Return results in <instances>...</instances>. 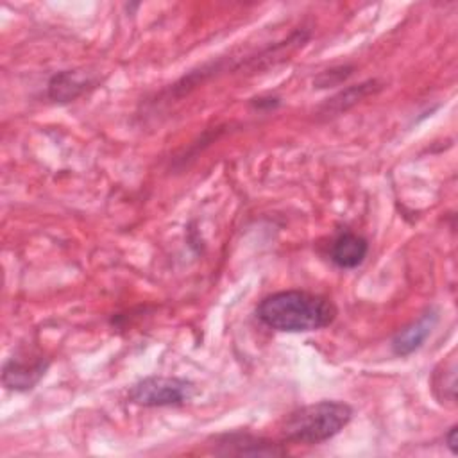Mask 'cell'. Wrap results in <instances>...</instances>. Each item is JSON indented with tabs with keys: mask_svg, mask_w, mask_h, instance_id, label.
I'll use <instances>...</instances> for the list:
<instances>
[{
	"mask_svg": "<svg viewBox=\"0 0 458 458\" xmlns=\"http://www.w3.org/2000/svg\"><path fill=\"white\" fill-rule=\"evenodd\" d=\"M256 317L270 329L304 333L329 326L336 317V308L322 295L284 290L265 297L256 308Z\"/></svg>",
	"mask_w": 458,
	"mask_h": 458,
	"instance_id": "6da1fadb",
	"label": "cell"
},
{
	"mask_svg": "<svg viewBox=\"0 0 458 458\" xmlns=\"http://www.w3.org/2000/svg\"><path fill=\"white\" fill-rule=\"evenodd\" d=\"M352 408L340 401H318L293 410L281 426L288 442L320 444L340 433L351 420Z\"/></svg>",
	"mask_w": 458,
	"mask_h": 458,
	"instance_id": "7a4b0ae2",
	"label": "cell"
},
{
	"mask_svg": "<svg viewBox=\"0 0 458 458\" xmlns=\"http://www.w3.org/2000/svg\"><path fill=\"white\" fill-rule=\"evenodd\" d=\"M193 395V385L181 377L148 376L138 381L131 392L129 401L140 406H175L182 404Z\"/></svg>",
	"mask_w": 458,
	"mask_h": 458,
	"instance_id": "3957f363",
	"label": "cell"
},
{
	"mask_svg": "<svg viewBox=\"0 0 458 458\" xmlns=\"http://www.w3.org/2000/svg\"><path fill=\"white\" fill-rule=\"evenodd\" d=\"M216 453L220 454H250V456H281L286 451L267 438L252 437L249 433H231L216 438Z\"/></svg>",
	"mask_w": 458,
	"mask_h": 458,
	"instance_id": "277c9868",
	"label": "cell"
},
{
	"mask_svg": "<svg viewBox=\"0 0 458 458\" xmlns=\"http://www.w3.org/2000/svg\"><path fill=\"white\" fill-rule=\"evenodd\" d=\"M438 320V315L435 310L424 311L417 320L403 327L392 340V351L397 356H408L415 352L429 336L435 324Z\"/></svg>",
	"mask_w": 458,
	"mask_h": 458,
	"instance_id": "5b68a950",
	"label": "cell"
},
{
	"mask_svg": "<svg viewBox=\"0 0 458 458\" xmlns=\"http://www.w3.org/2000/svg\"><path fill=\"white\" fill-rule=\"evenodd\" d=\"M48 361L47 360H36L32 363L29 361H20V360H9L4 365L2 370V381L5 388L9 390H30L47 372Z\"/></svg>",
	"mask_w": 458,
	"mask_h": 458,
	"instance_id": "8992f818",
	"label": "cell"
},
{
	"mask_svg": "<svg viewBox=\"0 0 458 458\" xmlns=\"http://www.w3.org/2000/svg\"><path fill=\"white\" fill-rule=\"evenodd\" d=\"M369 252V242L356 233H342L331 245V259L340 268L358 267Z\"/></svg>",
	"mask_w": 458,
	"mask_h": 458,
	"instance_id": "52a82bcc",
	"label": "cell"
},
{
	"mask_svg": "<svg viewBox=\"0 0 458 458\" xmlns=\"http://www.w3.org/2000/svg\"><path fill=\"white\" fill-rule=\"evenodd\" d=\"M88 84V77H84L81 72H59L48 82V97L55 102H70L86 91Z\"/></svg>",
	"mask_w": 458,
	"mask_h": 458,
	"instance_id": "ba28073f",
	"label": "cell"
},
{
	"mask_svg": "<svg viewBox=\"0 0 458 458\" xmlns=\"http://www.w3.org/2000/svg\"><path fill=\"white\" fill-rule=\"evenodd\" d=\"M377 82L376 81H367V82H361L358 86H351L347 88L345 91L338 93L336 97H333L327 104H326V111L327 113H342L345 109H349L351 106H354L356 102H360L363 97L374 93L376 89H379V86H376Z\"/></svg>",
	"mask_w": 458,
	"mask_h": 458,
	"instance_id": "9c48e42d",
	"label": "cell"
},
{
	"mask_svg": "<svg viewBox=\"0 0 458 458\" xmlns=\"http://www.w3.org/2000/svg\"><path fill=\"white\" fill-rule=\"evenodd\" d=\"M445 442H447L451 453H456V426H453V428L449 429V433L445 435Z\"/></svg>",
	"mask_w": 458,
	"mask_h": 458,
	"instance_id": "30bf717a",
	"label": "cell"
}]
</instances>
